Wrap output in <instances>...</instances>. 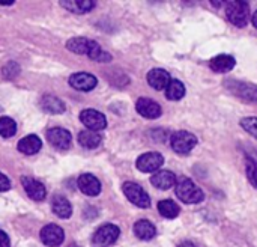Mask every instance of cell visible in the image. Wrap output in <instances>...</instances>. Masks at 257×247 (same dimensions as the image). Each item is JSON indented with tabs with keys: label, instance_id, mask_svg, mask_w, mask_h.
<instances>
[{
	"label": "cell",
	"instance_id": "cell-6",
	"mask_svg": "<svg viewBox=\"0 0 257 247\" xmlns=\"http://www.w3.org/2000/svg\"><path fill=\"white\" fill-rule=\"evenodd\" d=\"M224 86L236 97H239L241 100L245 101H251L257 103V86L251 83H244V81H238V80H226Z\"/></svg>",
	"mask_w": 257,
	"mask_h": 247
},
{
	"label": "cell",
	"instance_id": "cell-35",
	"mask_svg": "<svg viewBox=\"0 0 257 247\" xmlns=\"http://www.w3.org/2000/svg\"><path fill=\"white\" fill-rule=\"evenodd\" d=\"M68 247H80V246H78V244H75V243H74V244H71V246H68Z\"/></svg>",
	"mask_w": 257,
	"mask_h": 247
},
{
	"label": "cell",
	"instance_id": "cell-31",
	"mask_svg": "<svg viewBox=\"0 0 257 247\" xmlns=\"http://www.w3.org/2000/svg\"><path fill=\"white\" fill-rule=\"evenodd\" d=\"M11 189V181L6 175L0 172V192H8Z\"/></svg>",
	"mask_w": 257,
	"mask_h": 247
},
{
	"label": "cell",
	"instance_id": "cell-23",
	"mask_svg": "<svg viewBox=\"0 0 257 247\" xmlns=\"http://www.w3.org/2000/svg\"><path fill=\"white\" fill-rule=\"evenodd\" d=\"M102 142V137L99 133L96 131H90V130H83L80 134H78V143L83 146V148H87V149H95L101 145Z\"/></svg>",
	"mask_w": 257,
	"mask_h": 247
},
{
	"label": "cell",
	"instance_id": "cell-19",
	"mask_svg": "<svg viewBox=\"0 0 257 247\" xmlns=\"http://www.w3.org/2000/svg\"><path fill=\"white\" fill-rule=\"evenodd\" d=\"M51 210L60 219H69L71 214H72V205H71V202L65 196H60V195H56L53 198V201H51Z\"/></svg>",
	"mask_w": 257,
	"mask_h": 247
},
{
	"label": "cell",
	"instance_id": "cell-32",
	"mask_svg": "<svg viewBox=\"0 0 257 247\" xmlns=\"http://www.w3.org/2000/svg\"><path fill=\"white\" fill-rule=\"evenodd\" d=\"M0 247H11L9 237L6 235V232L0 231Z\"/></svg>",
	"mask_w": 257,
	"mask_h": 247
},
{
	"label": "cell",
	"instance_id": "cell-24",
	"mask_svg": "<svg viewBox=\"0 0 257 247\" xmlns=\"http://www.w3.org/2000/svg\"><path fill=\"white\" fill-rule=\"evenodd\" d=\"M60 6L68 9L69 12L75 14H86L95 8V2L90 0H69V2H60Z\"/></svg>",
	"mask_w": 257,
	"mask_h": 247
},
{
	"label": "cell",
	"instance_id": "cell-18",
	"mask_svg": "<svg viewBox=\"0 0 257 247\" xmlns=\"http://www.w3.org/2000/svg\"><path fill=\"white\" fill-rule=\"evenodd\" d=\"M151 183H152L154 187H157L160 190H169L176 184V177L170 171H158L151 178Z\"/></svg>",
	"mask_w": 257,
	"mask_h": 247
},
{
	"label": "cell",
	"instance_id": "cell-15",
	"mask_svg": "<svg viewBox=\"0 0 257 247\" xmlns=\"http://www.w3.org/2000/svg\"><path fill=\"white\" fill-rule=\"evenodd\" d=\"M170 74L163 69V68H154L148 72V83L151 85V88H154L155 91H163L169 86L170 83Z\"/></svg>",
	"mask_w": 257,
	"mask_h": 247
},
{
	"label": "cell",
	"instance_id": "cell-9",
	"mask_svg": "<svg viewBox=\"0 0 257 247\" xmlns=\"http://www.w3.org/2000/svg\"><path fill=\"white\" fill-rule=\"evenodd\" d=\"M47 140L57 149H68L72 143V136L65 128L53 127L47 131Z\"/></svg>",
	"mask_w": 257,
	"mask_h": 247
},
{
	"label": "cell",
	"instance_id": "cell-29",
	"mask_svg": "<svg viewBox=\"0 0 257 247\" xmlns=\"http://www.w3.org/2000/svg\"><path fill=\"white\" fill-rule=\"evenodd\" d=\"M18 72H20V66L15 62H8L3 68V75L6 78H14L18 75Z\"/></svg>",
	"mask_w": 257,
	"mask_h": 247
},
{
	"label": "cell",
	"instance_id": "cell-12",
	"mask_svg": "<svg viewBox=\"0 0 257 247\" xmlns=\"http://www.w3.org/2000/svg\"><path fill=\"white\" fill-rule=\"evenodd\" d=\"M21 184H23V187H24V190H26V193H27V196L30 199H33L36 202H41V201L45 199L47 190H45L42 183H39V181H36V180H33L30 177H23Z\"/></svg>",
	"mask_w": 257,
	"mask_h": 247
},
{
	"label": "cell",
	"instance_id": "cell-1",
	"mask_svg": "<svg viewBox=\"0 0 257 247\" xmlns=\"http://www.w3.org/2000/svg\"><path fill=\"white\" fill-rule=\"evenodd\" d=\"M176 196L184 204H199L205 199L202 189H199L190 178H181L175 184Z\"/></svg>",
	"mask_w": 257,
	"mask_h": 247
},
{
	"label": "cell",
	"instance_id": "cell-34",
	"mask_svg": "<svg viewBox=\"0 0 257 247\" xmlns=\"http://www.w3.org/2000/svg\"><path fill=\"white\" fill-rule=\"evenodd\" d=\"M251 21H253V24H254V27L257 29V11L253 14V17H251Z\"/></svg>",
	"mask_w": 257,
	"mask_h": 247
},
{
	"label": "cell",
	"instance_id": "cell-20",
	"mask_svg": "<svg viewBox=\"0 0 257 247\" xmlns=\"http://www.w3.org/2000/svg\"><path fill=\"white\" fill-rule=\"evenodd\" d=\"M235 57L229 56V54H220L217 57H214L209 62V66L214 72L223 74V72H229L235 68Z\"/></svg>",
	"mask_w": 257,
	"mask_h": 247
},
{
	"label": "cell",
	"instance_id": "cell-7",
	"mask_svg": "<svg viewBox=\"0 0 257 247\" xmlns=\"http://www.w3.org/2000/svg\"><path fill=\"white\" fill-rule=\"evenodd\" d=\"M80 121L81 124L90 130V131H101L107 127V119L105 116L98 112V110H93V109H86L80 113Z\"/></svg>",
	"mask_w": 257,
	"mask_h": 247
},
{
	"label": "cell",
	"instance_id": "cell-8",
	"mask_svg": "<svg viewBox=\"0 0 257 247\" xmlns=\"http://www.w3.org/2000/svg\"><path fill=\"white\" fill-rule=\"evenodd\" d=\"M164 164V157L160 152H146L137 158V169L145 174L157 172Z\"/></svg>",
	"mask_w": 257,
	"mask_h": 247
},
{
	"label": "cell",
	"instance_id": "cell-25",
	"mask_svg": "<svg viewBox=\"0 0 257 247\" xmlns=\"http://www.w3.org/2000/svg\"><path fill=\"white\" fill-rule=\"evenodd\" d=\"M158 211L163 217L166 219H176L181 213V208L176 202L170 201V199H166V201H161L158 204Z\"/></svg>",
	"mask_w": 257,
	"mask_h": 247
},
{
	"label": "cell",
	"instance_id": "cell-17",
	"mask_svg": "<svg viewBox=\"0 0 257 247\" xmlns=\"http://www.w3.org/2000/svg\"><path fill=\"white\" fill-rule=\"evenodd\" d=\"M95 41L93 39H87L84 36H77V38H72L66 42V48L72 53H77V54H86L89 56L92 47H93Z\"/></svg>",
	"mask_w": 257,
	"mask_h": 247
},
{
	"label": "cell",
	"instance_id": "cell-28",
	"mask_svg": "<svg viewBox=\"0 0 257 247\" xmlns=\"http://www.w3.org/2000/svg\"><path fill=\"white\" fill-rule=\"evenodd\" d=\"M241 127H242L247 133H250L253 137H256L257 139V118L250 116V118L241 119Z\"/></svg>",
	"mask_w": 257,
	"mask_h": 247
},
{
	"label": "cell",
	"instance_id": "cell-13",
	"mask_svg": "<svg viewBox=\"0 0 257 247\" xmlns=\"http://www.w3.org/2000/svg\"><path fill=\"white\" fill-rule=\"evenodd\" d=\"M77 184H78V189L81 190V193H84L86 196L93 198V196H98V195L101 193V183H99V180H98L95 175H92V174H84V175H81V177L78 178Z\"/></svg>",
	"mask_w": 257,
	"mask_h": 247
},
{
	"label": "cell",
	"instance_id": "cell-2",
	"mask_svg": "<svg viewBox=\"0 0 257 247\" xmlns=\"http://www.w3.org/2000/svg\"><path fill=\"white\" fill-rule=\"evenodd\" d=\"M226 15L232 24H235L236 27H244L248 24L250 20V6L247 2L242 0L229 2L226 6Z\"/></svg>",
	"mask_w": 257,
	"mask_h": 247
},
{
	"label": "cell",
	"instance_id": "cell-11",
	"mask_svg": "<svg viewBox=\"0 0 257 247\" xmlns=\"http://www.w3.org/2000/svg\"><path fill=\"white\" fill-rule=\"evenodd\" d=\"M69 85L81 92H89L92 89L96 88L98 80L95 75L89 74V72H75L69 77Z\"/></svg>",
	"mask_w": 257,
	"mask_h": 247
},
{
	"label": "cell",
	"instance_id": "cell-16",
	"mask_svg": "<svg viewBox=\"0 0 257 247\" xmlns=\"http://www.w3.org/2000/svg\"><path fill=\"white\" fill-rule=\"evenodd\" d=\"M39 106L44 112L51 113V115H60L66 110L65 103L54 95H44L39 101Z\"/></svg>",
	"mask_w": 257,
	"mask_h": 247
},
{
	"label": "cell",
	"instance_id": "cell-30",
	"mask_svg": "<svg viewBox=\"0 0 257 247\" xmlns=\"http://www.w3.org/2000/svg\"><path fill=\"white\" fill-rule=\"evenodd\" d=\"M245 171H247V177H248L250 183L257 189V164L248 161L247 166H245Z\"/></svg>",
	"mask_w": 257,
	"mask_h": 247
},
{
	"label": "cell",
	"instance_id": "cell-14",
	"mask_svg": "<svg viewBox=\"0 0 257 247\" xmlns=\"http://www.w3.org/2000/svg\"><path fill=\"white\" fill-rule=\"evenodd\" d=\"M136 110L139 112V115L148 119H157L161 116V106L149 98H139L136 104Z\"/></svg>",
	"mask_w": 257,
	"mask_h": 247
},
{
	"label": "cell",
	"instance_id": "cell-33",
	"mask_svg": "<svg viewBox=\"0 0 257 247\" xmlns=\"http://www.w3.org/2000/svg\"><path fill=\"white\" fill-rule=\"evenodd\" d=\"M178 247H197V246H196L193 241H182V243H181Z\"/></svg>",
	"mask_w": 257,
	"mask_h": 247
},
{
	"label": "cell",
	"instance_id": "cell-3",
	"mask_svg": "<svg viewBox=\"0 0 257 247\" xmlns=\"http://www.w3.org/2000/svg\"><path fill=\"white\" fill-rule=\"evenodd\" d=\"M172 149L178 154H188L197 145V137L190 131H176L170 137Z\"/></svg>",
	"mask_w": 257,
	"mask_h": 247
},
{
	"label": "cell",
	"instance_id": "cell-26",
	"mask_svg": "<svg viewBox=\"0 0 257 247\" xmlns=\"http://www.w3.org/2000/svg\"><path fill=\"white\" fill-rule=\"evenodd\" d=\"M185 95V86L181 80H170L169 86L166 88V97L172 101H178Z\"/></svg>",
	"mask_w": 257,
	"mask_h": 247
},
{
	"label": "cell",
	"instance_id": "cell-22",
	"mask_svg": "<svg viewBox=\"0 0 257 247\" xmlns=\"http://www.w3.org/2000/svg\"><path fill=\"white\" fill-rule=\"evenodd\" d=\"M134 234H136L137 238H140L143 241H148V240H152L157 235V229L149 220H139L134 225Z\"/></svg>",
	"mask_w": 257,
	"mask_h": 247
},
{
	"label": "cell",
	"instance_id": "cell-10",
	"mask_svg": "<svg viewBox=\"0 0 257 247\" xmlns=\"http://www.w3.org/2000/svg\"><path fill=\"white\" fill-rule=\"evenodd\" d=\"M65 240V232L60 226L50 223L41 229V241L48 247L60 246Z\"/></svg>",
	"mask_w": 257,
	"mask_h": 247
},
{
	"label": "cell",
	"instance_id": "cell-27",
	"mask_svg": "<svg viewBox=\"0 0 257 247\" xmlns=\"http://www.w3.org/2000/svg\"><path fill=\"white\" fill-rule=\"evenodd\" d=\"M15 133H17V122L8 116L0 118V136L5 139H9L15 136Z\"/></svg>",
	"mask_w": 257,
	"mask_h": 247
},
{
	"label": "cell",
	"instance_id": "cell-5",
	"mask_svg": "<svg viewBox=\"0 0 257 247\" xmlns=\"http://www.w3.org/2000/svg\"><path fill=\"white\" fill-rule=\"evenodd\" d=\"M120 235V229L116 225L107 223L96 229V232L92 237V244L95 247H108L111 246Z\"/></svg>",
	"mask_w": 257,
	"mask_h": 247
},
{
	"label": "cell",
	"instance_id": "cell-4",
	"mask_svg": "<svg viewBox=\"0 0 257 247\" xmlns=\"http://www.w3.org/2000/svg\"><path fill=\"white\" fill-rule=\"evenodd\" d=\"M122 190H123L126 199L130 202H133L134 205H137L139 208H149L151 207V198L142 186L128 181V183H123Z\"/></svg>",
	"mask_w": 257,
	"mask_h": 247
},
{
	"label": "cell",
	"instance_id": "cell-21",
	"mask_svg": "<svg viewBox=\"0 0 257 247\" xmlns=\"http://www.w3.org/2000/svg\"><path fill=\"white\" fill-rule=\"evenodd\" d=\"M41 146H42V142H41V139L38 137V136H35V134H29V136H26V137H23L20 142H18V151L21 152V154H26V155H33V154H36L39 149H41Z\"/></svg>",
	"mask_w": 257,
	"mask_h": 247
}]
</instances>
